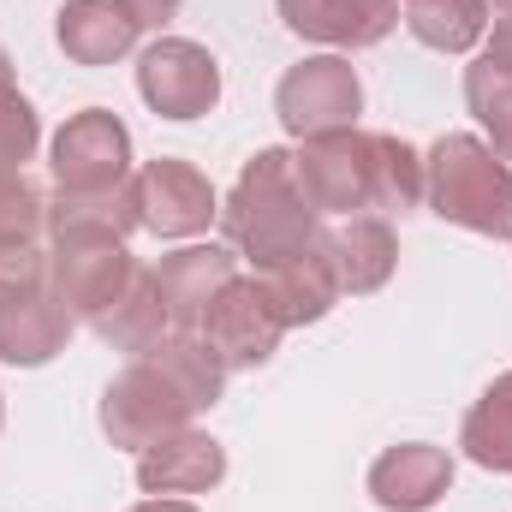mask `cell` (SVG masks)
I'll list each match as a JSON object with an SVG mask.
<instances>
[{"label": "cell", "instance_id": "obj_8", "mask_svg": "<svg viewBox=\"0 0 512 512\" xmlns=\"http://www.w3.org/2000/svg\"><path fill=\"white\" fill-rule=\"evenodd\" d=\"M131 185H137V221H143L155 239H197V233H209V221L221 215L215 185H209L191 161H179V155L143 161V167L131 173Z\"/></svg>", "mask_w": 512, "mask_h": 512}, {"label": "cell", "instance_id": "obj_23", "mask_svg": "<svg viewBox=\"0 0 512 512\" xmlns=\"http://www.w3.org/2000/svg\"><path fill=\"white\" fill-rule=\"evenodd\" d=\"M465 102H471V114L489 131V149L512 167V72L489 66V60L477 54V60L465 66Z\"/></svg>", "mask_w": 512, "mask_h": 512}, {"label": "cell", "instance_id": "obj_13", "mask_svg": "<svg viewBox=\"0 0 512 512\" xmlns=\"http://www.w3.org/2000/svg\"><path fill=\"white\" fill-rule=\"evenodd\" d=\"M286 30L322 48H376L399 24V0H274Z\"/></svg>", "mask_w": 512, "mask_h": 512}, {"label": "cell", "instance_id": "obj_1", "mask_svg": "<svg viewBox=\"0 0 512 512\" xmlns=\"http://www.w3.org/2000/svg\"><path fill=\"white\" fill-rule=\"evenodd\" d=\"M227 387V364L203 346V334H161L149 352H137L102 393V435L114 447L143 453L155 435L185 429L197 411H209Z\"/></svg>", "mask_w": 512, "mask_h": 512}, {"label": "cell", "instance_id": "obj_21", "mask_svg": "<svg viewBox=\"0 0 512 512\" xmlns=\"http://www.w3.org/2000/svg\"><path fill=\"white\" fill-rule=\"evenodd\" d=\"M399 24L435 54H471L489 36V0H399Z\"/></svg>", "mask_w": 512, "mask_h": 512}, {"label": "cell", "instance_id": "obj_28", "mask_svg": "<svg viewBox=\"0 0 512 512\" xmlns=\"http://www.w3.org/2000/svg\"><path fill=\"white\" fill-rule=\"evenodd\" d=\"M126 6H131V18H137L143 30H161V24L179 12V0H126Z\"/></svg>", "mask_w": 512, "mask_h": 512}, {"label": "cell", "instance_id": "obj_11", "mask_svg": "<svg viewBox=\"0 0 512 512\" xmlns=\"http://www.w3.org/2000/svg\"><path fill=\"white\" fill-rule=\"evenodd\" d=\"M227 477V447L203 429H167L137 453V489L143 495H209Z\"/></svg>", "mask_w": 512, "mask_h": 512}, {"label": "cell", "instance_id": "obj_22", "mask_svg": "<svg viewBox=\"0 0 512 512\" xmlns=\"http://www.w3.org/2000/svg\"><path fill=\"white\" fill-rule=\"evenodd\" d=\"M459 447H465V459H471V465L512 477V370H507V376H495V382L483 387V399L465 411Z\"/></svg>", "mask_w": 512, "mask_h": 512}, {"label": "cell", "instance_id": "obj_12", "mask_svg": "<svg viewBox=\"0 0 512 512\" xmlns=\"http://www.w3.org/2000/svg\"><path fill=\"white\" fill-rule=\"evenodd\" d=\"M239 274V256L227 245H185V251H167L155 262V286H161V304H167V322L173 334H197L203 310L215 304V292Z\"/></svg>", "mask_w": 512, "mask_h": 512}, {"label": "cell", "instance_id": "obj_26", "mask_svg": "<svg viewBox=\"0 0 512 512\" xmlns=\"http://www.w3.org/2000/svg\"><path fill=\"white\" fill-rule=\"evenodd\" d=\"M42 286H48V251L42 245H0V316H6V304H18Z\"/></svg>", "mask_w": 512, "mask_h": 512}, {"label": "cell", "instance_id": "obj_14", "mask_svg": "<svg viewBox=\"0 0 512 512\" xmlns=\"http://www.w3.org/2000/svg\"><path fill=\"white\" fill-rule=\"evenodd\" d=\"M447 489H453V459L447 447L429 441H399L370 465V495L387 512H429Z\"/></svg>", "mask_w": 512, "mask_h": 512}, {"label": "cell", "instance_id": "obj_9", "mask_svg": "<svg viewBox=\"0 0 512 512\" xmlns=\"http://www.w3.org/2000/svg\"><path fill=\"white\" fill-rule=\"evenodd\" d=\"M137 274L126 239H54L48 245V292L72 310V322H96Z\"/></svg>", "mask_w": 512, "mask_h": 512}, {"label": "cell", "instance_id": "obj_7", "mask_svg": "<svg viewBox=\"0 0 512 512\" xmlns=\"http://www.w3.org/2000/svg\"><path fill=\"white\" fill-rule=\"evenodd\" d=\"M137 96L161 120H203L221 102V66L203 42L185 36H155L137 54Z\"/></svg>", "mask_w": 512, "mask_h": 512}, {"label": "cell", "instance_id": "obj_10", "mask_svg": "<svg viewBox=\"0 0 512 512\" xmlns=\"http://www.w3.org/2000/svg\"><path fill=\"white\" fill-rule=\"evenodd\" d=\"M54 185L60 191H102V185H126L131 179V131L108 108H84L54 131L48 149Z\"/></svg>", "mask_w": 512, "mask_h": 512}, {"label": "cell", "instance_id": "obj_16", "mask_svg": "<svg viewBox=\"0 0 512 512\" xmlns=\"http://www.w3.org/2000/svg\"><path fill=\"white\" fill-rule=\"evenodd\" d=\"M54 36H60L66 60H78V66H114V60H126L131 48H137L143 24L131 18L126 0H66Z\"/></svg>", "mask_w": 512, "mask_h": 512}, {"label": "cell", "instance_id": "obj_5", "mask_svg": "<svg viewBox=\"0 0 512 512\" xmlns=\"http://www.w3.org/2000/svg\"><path fill=\"white\" fill-rule=\"evenodd\" d=\"M274 114H280V126L292 131L298 143H304V137H322V131L358 126V114H364L358 66L340 60V54H310V60H298V66L280 78V90H274Z\"/></svg>", "mask_w": 512, "mask_h": 512}, {"label": "cell", "instance_id": "obj_25", "mask_svg": "<svg viewBox=\"0 0 512 512\" xmlns=\"http://www.w3.org/2000/svg\"><path fill=\"white\" fill-rule=\"evenodd\" d=\"M36 143H42L36 108H30L18 90L0 96V179H6V173H24V161L36 155Z\"/></svg>", "mask_w": 512, "mask_h": 512}, {"label": "cell", "instance_id": "obj_24", "mask_svg": "<svg viewBox=\"0 0 512 512\" xmlns=\"http://www.w3.org/2000/svg\"><path fill=\"white\" fill-rule=\"evenodd\" d=\"M42 233H48V197L24 173H6L0 179V245H42Z\"/></svg>", "mask_w": 512, "mask_h": 512}, {"label": "cell", "instance_id": "obj_18", "mask_svg": "<svg viewBox=\"0 0 512 512\" xmlns=\"http://www.w3.org/2000/svg\"><path fill=\"white\" fill-rule=\"evenodd\" d=\"M72 340V310L42 286L18 304H6L0 316V364H18V370H36L48 358H60Z\"/></svg>", "mask_w": 512, "mask_h": 512}, {"label": "cell", "instance_id": "obj_2", "mask_svg": "<svg viewBox=\"0 0 512 512\" xmlns=\"http://www.w3.org/2000/svg\"><path fill=\"white\" fill-rule=\"evenodd\" d=\"M292 155L316 215H405L423 197V155L387 131H322Z\"/></svg>", "mask_w": 512, "mask_h": 512}, {"label": "cell", "instance_id": "obj_4", "mask_svg": "<svg viewBox=\"0 0 512 512\" xmlns=\"http://www.w3.org/2000/svg\"><path fill=\"white\" fill-rule=\"evenodd\" d=\"M423 197L441 221L512 245V167L471 131L435 137L423 155Z\"/></svg>", "mask_w": 512, "mask_h": 512}, {"label": "cell", "instance_id": "obj_30", "mask_svg": "<svg viewBox=\"0 0 512 512\" xmlns=\"http://www.w3.org/2000/svg\"><path fill=\"white\" fill-rule=\"evenodd\" d=\"M18 84H12V60H6V48H0V96H12Z\"/></svg>", "mask_w": 512, "mask_h": 512}, {"label": "cell", "instance_id": "obj_27", "mask_svg": "<svg viewBox=\"0 0 512 512\" xmlns=\"http://www.w3.org/2000/svg\"><path fill=\"white\" fill-rule=\"evenodd\" d=\"M483 60H489V66H501V72H512V12H501V18H495V36H489Z\"/></svg>", "mask_w": 512, "mask_h": 512}, {"label": "cell", "instance_id": "obj_20", "mask_svg": "<svg viewBox=\"0 0 512 512\" xmlns=\"http://www.w3.org/2000/svg\"><path fill=\"white\" fill-rule=\"evenodd\" d=\"M114 352H126V358H137V352H149L173 322H167V304H161V286H155V268H137L126 280V292L90 322Z\"/></svg>", "mask_w": 512, "mask_h": 512}, {"label": "cell", "instance_id": "obj_19", "mask_svg": "<svg viewBox=\"0 0 512 512\" xmlns=\"http://www.w3.org/2000/svg\"><path fill=\"white\" fill-rule=\"evenodd\" d=\"M328 256H334L340 292L364 298V292H382L387 280H393L399 239H393L387 215H346V227H340V233H328Z\"/></svg>", "mask_w": 512, "mask_h": 512}, {"label": "cell", "instance_id": "obj_6", "mask_svg": "<svg viewBox=\"0 0 512 512\" xmlns=\"http://www.w3.org/2000/svg\"><path fill=\"white\" fill-rule=\"evenodd\" d=\"M197 334H203V346H209L227 370H262V364L274 358L286 322H280V310H274V298H268V286H262L256 274L251 280L233 274V280L215 292V304L203 310Z\"/></svg>", "mask_w": 512, "mask_h": 512}, {"label": "cell", "instance_id": "obj_17", "mask_svg": "<svg viewBox=\"0 0 512 512\" xmlns=\"http://www.w3.org/2000/svg\"><path fill=\"white\" fill-rule=\"evenodd\" d=\"M137 221V185H102V191H60L48 197V239H131Z\"/></svg>", "mask_w": 512, "mask_h": 512}, {"label": "cell", "instance_id": "obj_29", "mask_svg": "<svg viewBox=\"0 0 512 512\" xmlns=\"http://www.w3.org/2000/svg\"><path fill=\"white\" fill-rule=\"evenodd\" d=\"M131 512H197L191 501H173V495H149V501H137Z\"/></svg>", "mask_w": 512, "mask_h": 512}, {"label": "cell", "instance_id": "obj_15", "mask_svg": "<svg viewBox=\"0 0 512 512\" xmlns=\"http://www.w3.org/2000/svg\"><path fill=\"white\" fill-rule=\"evenodd\" d=\"M256 280L268 286V298H274V310H280L286 328L322 322V316L340 304V274H334V256H328V233H322L310 251L286 256V262H274V268H262Z\"/></svg>", "mask_w": 512, "mask_h": 512}, {"label": "cell", "instance_id": "obj_3", "mask_svg": "<svg viewBox=\"0 0 512 512\" xmlns=\"http://www.w3.org/2000/svg\"><path fill=\"white\" fill-rule=\"evenodd\" d=\"M221 227H227V245L245 256L256 274L286 262V256L310 251L322 239V215L304 197L292 149H256L245 161L239 185L221 203Z\"/></svg>", "mask_w": 512, "mask_h": 512}, {"label": "cell", "instance_id": "obj_31", "mask_svg": "<svg viewBox=\"0 0 512 512\" xmlns=\"http://www.w3.org/2000/svg\"><path fill=\"white\" fill-rule=\"evenodd\" d=\"M489 6H495V12H512V0H489Z\"/></svg>", "mask_w": 512, "mask_h": 512}]
</instances>
